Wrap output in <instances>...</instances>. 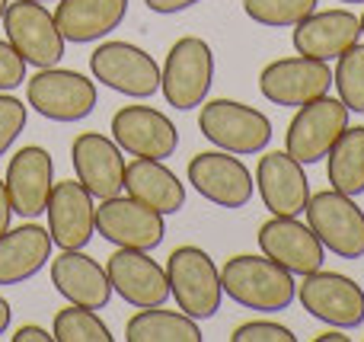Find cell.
I'll return each instance as SVG.
<instances>
[{"instance_id":"1f68e13d","label":"cell","mask_w":364,"mask_h":342,"mask_svg":"<svg viewBox=\"0 0 364 342\" xmlns=\"http://www.w3.org/2000/svg\"><path fill=\"white\" fill-rule=\"evenodd\" d=\"M230 342H297L294 330L272 320H250L230 333Z\"/></svg>"},{"instance_id":"7c38bea8","label":"cell","mask_w":364,"mask_h":342,"mask_svg":"<svg viewBox=\"0 0 364 342\" xmlns=\"http://www.w3.org/2000/svg\"><path fill=\"white\" fill-rule=\"evenodd\" d=\"M329 90H333V70L320 58H278V61L265 64L262 74H259V93L272 106L294 109L310 100H320Z\"/></svg>"},{"instance_id":"b9f144b4","label":"cell","mask_w":364,"mask_h":342,"mask_svg":"<svg viewBox=\"0 0 364 342\" xmlns=\"http://www.w3.org/2000/svg\"><path fill=\"white\" fill-rule=\"evenodd\" d=\"M38 4H55V0H38Z\"/></svg>"},{"instance_id":"8d00e7d4","label":"cell","mask_w":364,"mask_h":342,"mask_svg":"<svg viewBox=\"0 0 364 342\" xmlns=\"http://www.w3.org/2000/svg\"><path fill=\"white\" fill-rule=\"evenodd\" d=\"M10 320H13V311H10V301L0 298V336L10 330Z\"/></svg>"},{"instance_id":"277c9868","label":"cell","mask_w":364,"mask_h":342,"mask_svg":"<svg viewBox=\"0 0 364 342\" xmlns=\"http://www.w3.org/2000/svg\"><path fill=\"white\" fill-rule=\"evenodd\" d=\"M26 106H32L48 122H83L96 109V80L80 70L68 68H38L32 80H26Z\"/></svg>"},{"instance_id":"d6986e66","label":"cell","mask_w":364,"mask_h":342,"mask_svg":"<svg viewBox=\"0 0 364 342\" xmlns=\"http://www.w3.org/2000/svg\"><path fill=\"white\" fill-rule=\"evenodd\" d=\"M45 215L58 250H83L96 237V198L83 189L80 179L55 183Z\"/></svg>"},{"instance_id":"7402d4cb","label":"cell","mask_w":364,"mask_h":342,"mask_svg":"<svg viewBox=\"0 0 364 342\" xmlns=\"http://www.w3.org/2000/svg\"><path fill=\"white\" fill-rule=\"evenodd\" d=\"M51 285L68 304L102 311L112 301L106 266L90 260L83 250H61V256L51 260Z\"/></svg>"},{"instance_id":"5bb4252c","label":"cell","mask_w":364,"mask_h":342,"mask_svg":"<svg viewBox=\"0 0 364 342\" xmlns=\"http://www.w3.org/2000/svg\"><path fill=\"white\" fill-rule=\"evenodd\" d=\"M106 275L112 294H119L132 307H164L170 301V279L157 260H151L147 250H122L106 260Z\"/></svg>"},{"instance_id":"e0dca14e","label":"cell","mask_w":364,"mask_h":342,"mask_svg":"<svg viewBox=\"0 0 364 342\" xmlns=\"http://www.w3.org/2000/svg\"><path fill=\"white\" fill-rule=\"evenodd\" d=\"M112 138L132 157L166 160L176 154V122L154 106H122L112 115Z\"/></svg>"},{"instance_id":"3957f363","label":"cell","mask_w":364,"mask_h":342,"mask_svg":"<svg viewBox=\"0 0 364 342\" xmlns=\"http://www.w3.org/2000/svg\"><path fill=\"white\" fill-rule=\"evenodd\" d=\"M166 279H170V298L182 314L192 320H208L220 311L224 285H220L218 262L201 247H176L166 260Z\"/></svg>"},{"instance_id":"7a4b0ae2","label":"cell","mask_w":364,"mask_h":342,"mask_svg":"<svg viewBox=\"0 0 364 342\" xmlns=\"http://www.w3.org/2000/svg\"><path fill=\"white\" fill-rule=\"evenodd\" d=\"M198 132L211 141L218 151H230L237 157L262 154L272 141V122L265 112L237 100H208L201 102Z\"/></svg>"},{"instance_id":"60d3db41","label":"cell","mask_w":364,"mask_h":342,"mask_svg":"<svg viewBox=\"0 0 364 342\" xmlns=\"http://www.w3.org/2000/svg\"><path fill=\"white\" fill-rule=\"evenodd\" d=\"M358 19H361V36H364V13H361V16H358Z\"/></svg>"},{"instance_id":"5b68a950","label":"cell","mask_w":364,"mask_h":342,"mask_svg":"<svg viewBox=\"0 0 364 342\" xmlns=\"http://www.w3.org/2000/svg\"><path fill=\"white\" fill-rule=\"evenodd\" d=\"M214 83V51L205 38L182 36L166 51V64L160 68V93L173 109H195L208 100Z\"/></svg>"},{"instance_id":"4316f807","label":"cell","mask_w":364,"mask_h":342,"mask_svg":"<svg viewBox=\"0 0 364 342\" xmlns=\"http://www.w3.org/2000/svg\"><path fill=\"white\" fill-rule=\"evenodd\" d=\"M326 179L336 192L364 196V125H348L326 154Z\"/></svg>"},{"instance_id":"ffe728a7","label":"cell","mask_w":364,"mask_h":342,"mask_svg":"<svg viewBox=\"0 0 364 342\" xmlns=\"http://www.w3.org/2000/svg\"><path fill=\"white\" fill-rule=\"evenodd\" d=\"M256 189L265 208L282 218H301L310 202V179L304 164H297L288 151H262L256 166Z\"/></svg>"},{"instance_id":"74e56055","label":"cell","mask_w":364,"mask_h":342,"mask_svg":"<svg viewBox=\"0 0 364 342\" xmlns=\"http://www.w3.org/2000/svg\"><path fill=\"white\" fill-rule=\"evenodd\" d=\"M316 342H352V336H346V330H329V333H320L316 336Z\"/></svg>"},{"instance_id":"d6a6232c","label":"cell","mask_w":364,"mask_h":342,"mask_svg":"<svg viewBox=\"0 0 364 342\" xmlns=\"http://www.w3.org/2000/svg\"><path fill=\"white\" fill-rule=\"evenodd\" d=\"M26 83V61L6 38H0V93Z\"/></svg>"},{"instance_id":"ab89813d","label":"cell","mask_w":364,"mask_h":342,"mask_svg":"<svg viewBox=\"0 0 364 342\" xmlns=\"http://www.w3.org/2000/svg\"><path fill=\"white\" fill-rule=\"evenodd\" d=\"M339 4H364V0H339Z\"/></svg>"},{"instance_id":"4fadbf2b","label":"cell","mask_w":364,"mask_h":342,"mask_svg":"<svg viewBox=\"0 0 364 342\" xmlns=\"http://www.w3.org/2000/svg\"><path fill=\"white\" fill-rule=\"evenodd\" d=\"M188 183L218 208H246L256 192V176L230 151H201L188 160Z\"/></svg>"},{"instance_id":"44dd1931","label":"cell","mask_w":364,"mask_h":342,"mask_svg":"<svg viewBox=\"0 0 364 342\" xmlns=\"http://www.w3.org/2000/svg\"><path fill=\"white\" fill-rule=\"evenodd\" d=\"M294 51L320 61H333L361 38V19L348 10H314L291 32Z\"/></svg>"},{"instance_id":"9a60e30c","label":"cell","mask_w":364,"mask_h":342,"mask_svg":"<svg viewBox=\"0 0 364 342\" xmlns=\"http://www.w3.org/2000/svg\"><path fill=\"white\" fill-rule=\"evenodd\" d=\"M256 240L259 250L269 260H275L282 269H288L291 275H310L316 269H323V262H326V247L301 218L272 215L259 228Z\"/></svg>"},{"instance_id":"ac0fdd59","label":"cell","mask_w":364,"mask_h":342,"mask_svg":"<svg viewBox=\"0 0 364 342\" xmlns=\"http://www.w3.org/2000/svg\"><path fill=\"white\" fill-rule=\"evenodd\" d=\"M6 192H10L13 215L36 221L48 208V196L55 189V160L45 147L26 144L10 157L6 166Z\"/></svg>"},{"instance_id":"4dcf8cb0","label":"cell","mask_w":364,"mask_h":342,"mask_svg":"<svg viewBox=\"0 0 364 342\" xmlns=\"http://www.w3.org/2000/svg\"><path fill=\"white\" fill-rule=\"evenodd\" d=\"M26 119H29L26 102H19L13 93H0V157H6L13 141L23 134Z\"/></svg>"},{"instance_id":"603a6c76","label":"cell","mask_w":364,"mask_h":342,"mask_svg":"<svg viewBox=\"0 0 364 342\" xmlns=\"http://www.w3.org/2000/svg\"><path fill=\"white\" fill-rule=\"evenodd\" d=\"M51 234L26 221L0 234V285H23L51 262Z\"/></svg>"},{"instance_id":"e575fe53","label":"cell","mask_w":364,"mask_h":342,"mask_svg":"<svg viewBox=\"0 0 364 342\" xmlns=\"http://www.w3.org/2000/svg\"><path fill=\"white\" fill-rule=\"evenodd\" d=\"M144 4H147V10L170 16V13H182V10H188V6L201 4V0H144Z\"/></svg>"},{"instance_id":"9c48e42d","label":"cell","mask_w":364,"mask_h":342,"mask_svg":"<svg viewBox=\"0 0 364 342\" xmlns=\"http://www.w3.org/2000/svg\"><path fill=\"white\" fill-rule=\"evenodd\" d=\"M307 224L320 243L336 253L339 260H361L364 256V211L355 205L352 196H342L336 189L310 192V202L304 208Z\"/></svg>"},{"instance_id":"2e32d148","label":"cell","mask_w":364,"mask_h":342,"mask_svg":"<svg viewBox=\"0 0 364 342\" xmlns=\"http://www.w3.org/2000/svg\"><path fill=\"white\" fill-rule=\"evenodd\" d=\"M70 164H74L80 186L100 202L125 189V151L109 134H77L74 144H70Z\"/></svg>"},{"instance_id":"d4e9b609","label":"cell","mask_w":364,"mask_h":342,"mask_svg":"<svg viewBox=\"0 0 364 342\" xmlns=\"http://www.w3.org/2000/svg\"><path fill=\"white\" fill-rule=\"evenodd\" d=\"M125 192L164 218L186 208V186L164 160L154 157H134L132 164H125Z\"/></svg>"},{"instance_id":"836d02e7","label":"cell","mask_w":364,"mask_h":342,"mask_svg":"<svg viewBox=\"0 0 364 342\" xmlns=\"http://www.w3.org/2000/svg\"><path fill=\"white\" fill-rule=\"evenodd\" d=\"M13 342H55V336L48 330H42L38 324H23L13 333Z\"/></svg>"},{"instance_id":"83f0119b","label":"cell","mask_w":364,"mask_h":342,"mask_svg":"<svg viewBox=\"0 0 364 342\" xmlns=\"http://www.w3.org/2000/svg\"><path fill=\"white\" fill-rule=\"evenodd\" d=\"M51 336L55 342H112V330L102 324V317L93 307L70 304L61 307L51 320Z\"/></svg>"},{"instance_id":"484cf974","label":"cell","mask_w":364,"mask_h":342,"mask_svg":"<svg viewBox=\"0 0 364 342\" xmlns=\"http://www.w3.org/2000/svg\"><path fill=\"white\" fill-rule=\"evenodd\" d=\"M128 342H201V326L182 311L164 307H141L125 324Z\"/></svg>"},{"instance_id":"52a82bcc","label":"cell","mask_w":364,"mask_h":342,"mask_svg":"<svg viewBox=\"0 0 364 342\" xmlns=\"http://www.w3.org/2000/svg\"><path fill=\"white\" fill-rule=\"evenodd\" d=\"M93 80L132 100H147L160 93V64L151 51L138 48L134 42H102L90 55Z\"/></svg>"},{"instance_id":"f35d334b","label":"cell","mask_w":364,"mask_h":342,"mask_svg":"<svg viewBox=\"0 0 364 342\" xmlns=\"http://www.w3.org/2000/svg\"><path fill=\"white\" fill-rule=\"evenodd\" d=\"M6 4H10V0H0V23H4V13H6Z\"/></svg>"},{"instance_id":"f1b7e54d","label":"cell","mask_w":364,"mask_h":342,"mask_svg":"<svg viewBox=\"0 0 364 342\" xmlns=\"http://www.w3.org/2000/svg\"><path fill=\"white\" fill-rule=\"evenodd\" d=\"M333 87L339 90V100L346 102L348 112L364 115V45L355 42L348 51L336 58Z\"/></svg>"},{"instance_id":"d590c367","label":"cell","mask_w":364,"mask_h":342,"mask_svg":"<svg viewBox=\"0 0 364 342\" xmlns=\"http://www.w3.org/2000/svg\"><path fill=\"white\" fill-rule=\"evenodd\" d=\"M10 221H13V205H10V192H6V183L0 179V234L10 230Z\"/></svg>"},{"instance_id":"f546056e","label":"cell","mask_w":364,"mask_h":342,"mask_svg":"<svg viewBox=\"0 0 364 342\" xmlns=\"http://www.w3.org/2000/svg\"><path fill=\"white\" fill-rule=\"evenodd\" d=\"M320 0H243V13L269 29H294L304 16L316 10Z\"/></svg>"},{"instance_id":"6da1fadb","label":"cell","mask_w":364,"mask_h":342,"mask_svg":"<svg viewBox=\"0 0 364 342\" xmlns=\"http://www.w3.org/2000/svg\"><path fill=\"white\" fill-rule=\"evenodd\" d=\"M220 285L224 294H230L240 307L259 314H278L288 311L297 298L294 275L282 269L265 253H240L220 266Z\"/></svg>"},{"instance_id":"cb8c5ba5","label":"cell","mask_w":364,"mask_h":342,"mask_svg":"<svg viewBox=\"0 0 364 342\" xmlns=\"http://www.w3.org/2000/svg\"><path fill=\"white\" fill-rule=\"evenodd\" d=\"M128 13V0H58L55 23L64 42L87 45L119 29Z\"/></svg>"},{"instance_id":"ba28073f","label":"cell","mask_w":364,"mask_h":342,"mask_svg":"<svg viewBox=\"0 0 364 342\" xmlns=\"http://www.w3.org/2000/svg\"><path fill=\"white\" fill-rule=\"evenodd\" d=\"M297 301L310 317L336 330H358L364 324V288L342 272L316 269L310 275H301Z\"/></svg>"},{"instance_id":"30bf717a","label":"cell","mask_w":364,"mask_h":342,"mask_svg":"<svg viewBox=\"0 0 364 342\" xmlns=\"http://www.w3.org/2000/svg\"><path fill=\"white\" fill-rule=\"evenodd\" d=\"M0 26L6 32V42L32 68H55L64 58V36L55 23V13L45 10V4H38V0L6 4Z\"/></svg>"},{"instance_id":"8992f818","label":"cell","mask_w":364,"mask_h":342,"mask_svg":"<svg viewBox=\"0 0 364 342\" xmlns=\"http://www.w3.org/2000/svg\"><path fill=\"white\" fill-rule=\"evenodd\" d=\"M348 109L342 100L333 96H320V100H310L304 106H297L294 119L288 125L284 134V151L297 160V164L310 166L326 160L329 147L339 141V134L348 128Z\"/></svg>"},{"instance_id":"8fae6325","label":"cell","mask_w":364,"mask_h":342,"mask_svg":"<svg viewBox=\"0 0 364 342\" xmlns=\"http://www.w3.org/2000/svg\"><path fill=\"white\" fill-rule=\"evenodd\" d=\"M96 234L122 250H157L166 237V221L160 211L147 208L132 196H112L96 205Z\"/></svg>"}]
</instances>
